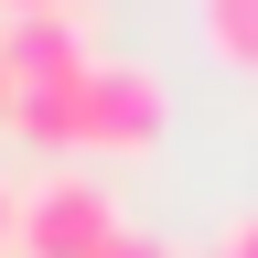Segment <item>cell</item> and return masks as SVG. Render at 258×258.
Listing matches in <instances>:
<instances>
[{"mask_svg":"<svg viewBox=\"0 0 258 258\" xmlns=\"http://www.w3.org/2000/svg\"><path fill=\"white\" fill-rule=\"evenodd\" d=\"M161 129H172V86H161L151 64H118V54H97L86 76H76V151L140 161V151H161Z\"/></svg>","mask_w":258,"mask_h":258,"instance_id":"obj_1","label":"cell"},{"mask_svg":"<svg viewBox=\"0 0 258 258\" xmlns=\"http://www.w3.org/2000/svg\"><path fill=\"white\" fill-rule=\"evenodd\" d=\"M108 237H118V205H108L97 183H76V172L43 183V194H22V226H11L22 258H97Z\"/></svg>","mask_w":258,"mask_h":258,"instance_id":"obj_2","label":"cell"},{"mask_svg":"<svg viewBox=\"0 0 258 258\" xmlns=\"http://www.w3.org/2000/svg\"><path fill=\"white\" fill-rule=\"evenodd\" d=\"M76 64H86V22L76 11H0V76H11V97L76 76Z\"/></svg>","mask_w":258,"mask_h":258,"instance_id":"obj_3","label":"cell"},{"mask_svg":"<svg viewBox=\"0 0 258 258\" xmlns=\"http://www.w3.org/2000/svg\"><path fill=\"white\" fill-rule=\"evenodd\" d=\"M194 22H205V43H215L226 64L258 76V0H194Z\"/></svg>","mask_w":258,"mask_h":258,"instance_id":"obj_4","label":"cell"},{"mask_svg":"<svg viewBox=\"0 0 258 258\" xmlns=\"http://www.w3.org/2000/svg\"><path fill=\"white\" fill-rule=\"evenodd\" d=\"M97 258H183V247H161V237H140V226H118V237L97 247Z\"/></svg>","mask_w":258,"mask_h":258,"instance_id":"obj_5","label":"cell"},{"mask_svg":"<svg viewBox=\"0 0 258 258\" xmlns=\"http://www.w3.org/2000/svg\"><path fill=\"white\" fill-rule=\"evenodd\" d=\"M226 258H258V215H237V226H226Z\"/></svg>","mask_w":258,"mask_h":258,"instance_id":"obj_6","label":"cell"},{"mask_svg":"<svg viewBox=\"0 0 258 258\" xmlns=\"http://www.w3.org/2000/svg\"><path fill=\"white\" fill-rule=\"evenodd\" d=\"M11 226H22V194H11V183H0V247H11Z\"/></svg>","mask_w":258,"mask_h":258,"instance_id":"obj_7","label":"cell"},{"mask_svg":"<svg viewBox=\"0 0 258 258\" xmlns=\"http://www.w3.org/2000/svg\"><path fill=\"white\" fill-rule=\"evenodd\" d=\"M0 11H86V0H0Z\"/></svg>","mask_w":258,"mask_h":258,"instance_id":"obj_8","label":"cell"},{"mask_svg":"<svg viewBox=\"0 0 258 258\" xmlns=\"http://www.w3.org/2000/svg\"><path fill=\"white\" fill-rule=\"evenodd\" d=\"M0 118H11V76H0Z\"/></svg>","mask_w":258,"mask_h":258,"instance_id":"obj_9","label":"cell"},{"mask_svg":"<svg viewBox=\"0 0 258 258\" xmlns=\"http://www.w3.org/2000/svg\"><path fill=\"white\" fill-rule=\"evenodd\" d=\"M205 258H226V247H205Z\"/></svg>","mask_w":258,"mask_h":258,"instance_id":"obj_10","label":"cell"}]
</instances>
